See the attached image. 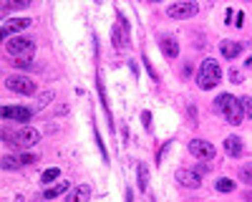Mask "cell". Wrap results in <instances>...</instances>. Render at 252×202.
Returning a JSON list of instances; mask_svg holds the SVG:
<instances>
[{"mask_svg": "<svg viewBox=\"0 0 252 202\" xmlns=\"http://www.w3.org/2000/svg\"><path fill=\"white\" fill-rule=\"evenodd\" d=\"M215 109H217V111H222V114H224V119H227V124H232V127H240V124H242V119H245L242 99H235L232 94H220Z\"/></svg>", "mask_w": 252, "mask_h": 202, "instance_id": "1", "label": "cell"}, {"mask_svg": "<svg viewBox=\"0 0 252 202\" xmlns=\"http://www.w3.org/2000/svg\"><path fill=\"white\" fill-rule=\"evenodd\" d=\"M220 78H222V68L215 58H204L202 61V66L197 71V86L202 91H209V89H215L220 84Z\"/></svg>", "mask_w": 252, "mask_h": 202, "instance_id": "2", "label": "cell"}, {"mask_svg": "<svg viewBox=\"0 0 252 202\" xmlns=\"http://www.w3.org/2000/svg\"><path fill=\"white\" fill-rule=\"evenodd\" d=\"M131 43V26L121 13H116V23L111 26V46L116 51H126Z\"/></svg>", "mask_w": 252, "mask_h": 202, "instance_id": "3", "label": "cell"}, {"mask_svg": "<svg viewBox=\"0 0 252 202\" xmlns=\"http://www.w3.org/2000/svg\"><path fill=\"white\" fill-rule=\"evenodd\" d=\"M5 51L10 56H18V58H28L35 53V40L33 38H26V35H13L5 40Z\"/></svg>", "mask_w": 252, "mask_h": 202, "instance_id": "4", "label": "cell"}, {"mask_svg": "<svg viewBox=\"0 0 252 202\" xmlns=\"http://www.w3.org/2000/svg\"><path fill=\"white\" fill-rule=\"evenodd\" d=\"M38 141H40V132L33 129V127H23L10 136V144H15L18 149H31V147L38 144Z\"/></svg>", "mask_w": 252, "mask_h": 202, "instance_id": "5", "label": "cell"}, {"mask_svg": "<svg viewBox=\"0 0 252 202\" xmlns=\"http://www.w3.org/2000/svg\"><path fill=\"white\" fill-rule=\"evenodd\" d=\"M5 86L10 89V91H15V94H20V96H33L35 94V81L31 78V76H8L5 78Z\"/></svg>", "mask_w": 252, "mask_h": 202, "instance_id": "6", "label": "cell"}, {"mask_svg": "<svg viewBox=\"0 0 252 202\" xmlns=\"http://www.w3.org/2000/svg\"><path fill=\"white\" fill-rule=\"evenodd\" d=\"M189 154L192 157H197V159H215L217 157V149H215V144L212 141H204V139H192L189 141Z\"/></svg>", "mask_w": 252, "mask_h": 202, "instance_id": "7", "label": "cell"}, {"mask_svg": "<svg viewBox=\"0 0 252 202\" xmlns=\"http://www.w3.org/2000/svg\"><path fill=\"white\" fill-rule=\"evenodd\" d=\"M199 13V5L197 3H174L166 8V15H169L172 20H187Z\"/></svg>", "mask_w": 252, "mask_h": 202, "instance_id": "8", "label": "cell"}, {"mask_svg": "<svg viewBox=\"0 0 252 202\" xmlns=\"http://www.w3.org/2000/svg\"><path fill=\"white\" fill-rule=\"evenodd\" d=\"M174 179L179 182L182 187H187V190H197L202 185V174H197L194 169H187V167H179L174 172Z\"/></svg>", "mask_w": 252, "mask_h": 202, "instance_id": "9", "label": "cell"}, {"mask_svg": "<svg viewBox=\"0 0 252 202\" xmlns=\"http://www.w3.org/2000/svg\"><path fill=\"white\" fill-rule=\"evenodd\" d=\"M33 109L28 106H3V119L5 121H20V124H26V121L33 119Z\"/></svg>", "mask_w": 252, "mask_h": 202, "instance_id": "10", "label": "cell"}, {"mask_svg": "<svg viewBox=\"0 0 252 202\" xmlns=\"http://www.w3.org/2000/svg\"><path fill=\"white\" fill-rule=\"evenodd\" d=\"M159 48L166 58H177L179 56V40L174 35H161L159 38Z\"/></svg>", "mask_w": 252, "mask_h": 202, "instance_id": "11", "label": "cell"}, {"mask_svg": "<svg viewBox=\"0 0 252 202\" xmlns=\"http://www.w3.org/2000/svg\"><path fill=\"white\" fill-rule=\"evenodd\" d=\"M31 26V18H13V20H5L3 23V38H8V35H13V33H18V31H23V28H28Z\"/></svg>", "mask_w": 252, "mask_h": 202, "instance_id": "12", "label": "cell"}, {"mask_svg": "<svg viewBox=\"0 0 252 202\" xmlns=\"http://www.w3.org/2000/svg\"><path fill=\"white\" fill-rule=\"evenodd\" d=\"M224 152H227L229 157H235V159H237V157H242V152H245L242 139H240V136H235V134H232V136H227V139H224Z\"/></svg>", "mask_w": 252, "mask_h": 202, "instance_id": "13", "label": "cell"}, {"mask_svg": "<svg viewBox=\"0 0 252 202\" xmlns=\"http://www.w3.org/2000/svg\"><path fill=\"white\" fill-rule=\"evenodd\" d=\"M220 53L227 58V61H232L242 53V43H237V40H222L220 43Z\"/></svg>", "mask_w": 252, "mask_h": 202, "instance_id": "14", "label": "cell"}, {"mask_svg": "<svg viewBox=\"0 0 252 202\" xmlns=\"http://www.w3.org/2000/svg\"><path fill=\"white\" fill-rule=\"evenodd\" d=\"M89 200H91V187L89 185H76L66 197V202H89Z\"/></svg>", "mask_w": 252, "mask_h": 202, "instance_id": "15", "label": "cell"}, {"mask_svg": "<svg viewBox=\"0 0 252 202\" xmlns=\"http://www.w3.org/2000/svg\"><path fill=\"white\" fill-rule=\"evenodd\" d=\"M136 182H139V192L149 190V169H146L144 162H139V165H136Z\"/></svg>", "mask_w": 252, "mask_h": 202, "instance_id": "16", "label": "cell"}, {"mask_svg": "<svg viewBox=\"0 0 252 202\" xmlns=\"http://www.w3.org/2000/svg\"><path fill=\"white\" fill-rule=\"evenodd\" d=\"M215 190L229 195V192H235V190H237V182H235V179H229V177H220V179L215 182Z\"/></svg>", "mask_w": 252, "mask_h": 202, "instance_id": "17", "label": "cell"}, {"mask_svg": "<svg viewBox=\"0 0 252 202\" xmlns=\"http://www.w3.org/2000/svg\"><path fill=\"white\" fill-rule=\"evenodd\" d=\"M68 187H71L68 182H58V185H51V187H46V190H43V197H46V200H56L58 195H63Z\"/></svg>", "mask_w": 252, "mask_h": 202, "instance_id": "18", "label": "cell"}, {"mask_svg": "<svg viewBox=\"0 0 252 202\" xmlns=\"http://www.w3.org/2000/svg\"><path fill=\"white\" fill-rule=\"evenodd\" d=\"M58 177H61V169H58V167H51V169H46L43 174H40V182L51 187V185H53V182H56Z\"/></svg>", "mask_w": 252, "mask_h": 202, "instance_id": "19", "label": "cell"}, {"mask_svg": "<svg viewBox=\"0 0 252 202\" xmlns=\"http://www.w3.org/2000/svg\"><path fill=\"white\" fill-rule=\"evenodd\" d=\"M51 99H53V94H51V91H46V94H40V96H38V104L33 106V111H40V109H46V106L51 104Z\"/></svg>", "mask_w": 252, "mask_h": 202, "instance_id": "20", "label": "cell"}, {"mask_svg": "<svg viewBox=\"0 0 252 202\" xmlns=\"http://www.w3.org/2000/svg\"><path fill=\"white\" fill-rule=\"evenodd\" d=\"M237 174H240V179H242V182H247V185H252V165H242Z\"/></svg>", "mask_w": 252, "mask_h": 202, "instance_id": "21", "label": "cell"}, {"mask_svg": "<svg viewBox=\"0 0 252 202\" xmlns=\"http://www.w3.org/2000/svg\"><path fill=\"white\" fill-rule=\"evenodd\" d=\"M169 147H172V141H164V144H161V149L157 152V165H161V162H164V157H166V152H169Z\"/></svg>", "mask_w": 252, "mask_h": 202, "instance_id": "22", "label": "cell"}, {"mask_svg": "<svg viewBox=\"0 0 252 202\" xmlns=\"http://www.w3.org/2000/svg\"><path fill=\"white\" fill-rule=\"evenodd\" d=\"M28 5H31L28 0H18V3H5L3 10H18V8H28Z\"/></svg>", "mask_w": 252, "mask_h": 202, "instance_id": "23", "label": "cell"}, {"mask_svg": "<svg viewBox=\"0 0 252 202\" xmlns=\"http://www.w3.org/2000/svg\"><path fill=\"white\" fill-rule=\"evenodd\" d=\"M18 165H20L18 157H8V154L3 157V167H5V169H13V167H18Z\"/></svg>", "mask_w": 252, "mask_h": 202, "instance_id": "24", "label": "cell"}, {"mask_svg": "<svg viewBox=\"0 0 252 202\" xmlns=\"http://www.w3.org/2000/svg\"><path fill=\"white\" fill-rule=\"evenodd\" d=\"M141 121H144V129L152 132V111H141Z\"/></svg>", "mask_w": 252, "mask_h": 202, "instance_id": "25", "label": "cell"}, {"mask_svg": "<svg viewBox=\"0 0 252 202\" xmlns=\"http://www.w3.org/2000/svg\"><path fill=\"white\" fill-rule=\"evenodd\" d=\"M242 106H245V111H247V116L252 119V96H242Z\"/></svg>", "mask_w": 252, "mask_h": 202, "instance_id": "26", "label": "cell"}, {"mask_svg": "<svg viewBox=\"0 0 252 202\" xmlns=\"http://www.w3.org/2000/svg\"><path fill=\"white\" fill-rule=\"evenodd\" d=\"M141 61H144V64H146V68H149V73H152V78H154V81H159V73H157V68L152 66V61H149V58H146V56H144Z\"/></svg>", "mask_w": 252, "mask_h": 202, "instance_id": "27", "label": "cell"}, {"mask_svg": "<svg viewBox=\"0 0 252 202\" xmlns=\"http://www.w3.org/2000/svg\"><path fill=\"white\" fill-rule=\"evenodd\" d=\"M18 162H20V165H33L35 157H33V154H20V157H18Z\"/></svg>", "mask_w": 252, "mask_h": 202, "instance_id": "28", "label": "cell"}, {"mask_svg": "<svg viewBox=\"0 0 252 202\" xmlns=\"http://www.w3.org/2000/svg\"><path fill=\"white\" fill-rule=\"evenodd\" d=\"M229 78H232V84H242V73H240V71H235V68L229 71Z\"/></svg>", "mask_w": 252, "mask_h": 202, "instance_id": "29", "label": "cell"}, {"mask_svg": "<svg viewBox=\"0 0 252 202\" xmlns=\"http://www.w3.org/2000/svg\"><path fill=\"white\" fill-rule=\"evenodd\" d=\"M242 18H245V13H242V10H237V15H235V20H232V26H237V28H240V26L245 23Z\"/></svg>", "mask_w": 252, "mask_h": 202, "instance_id": "30", "label": "cell"}, {"mask_svg": "<svg viewBox=\"0 0 252 202\" xmlns=\"http://www.w3.org/2000/svg\"><path fill=\"white\" fill-rule=\"evenodd\" d=\"M192 169H194L197 174H207V172H209V167H207V165H194Z\"/></svg>", "mask_w": 252, "mask_h": 202, "instance_id": "31", "label": "cell"}, {"mask_svg": "<svg viewBox=\"0 0 252 202\" xmlns=\"http://www.w3.org/2000/svg\"><path fill=\"white\" fill-rule=\"evenodd\" d=\"M126 202H134V190H131V187L126 190Z\"/></svg>", "mask_w": 252, "mask_h": 202, "instance_id": "32", "label": "cell"}, {"mask_svg": "<svg viewBox=\"0 0 252 202\" xmlns=\"http://www.w3.org/2000/svg\"><path fill=\"white\" fill-rule=\"evenodd\" d=\"M152 202H157V197H152Z\"/></svg>", "mask_w": 252, "mask_h": 202, "instance_id": "33", "label": "cell"}]
</instances>
